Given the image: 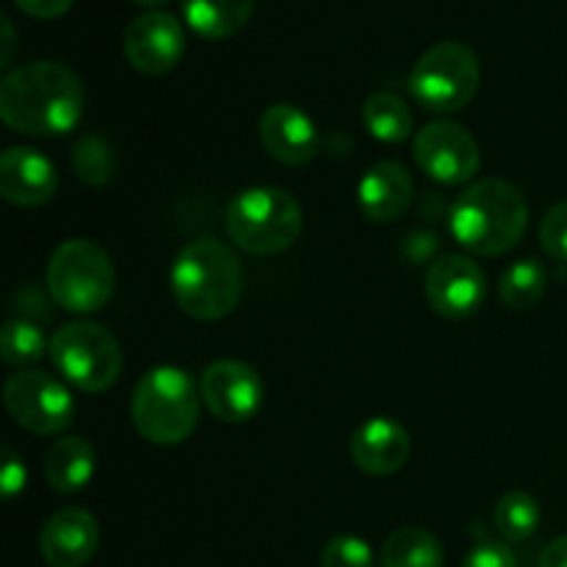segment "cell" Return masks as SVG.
Instances as JSON below:
<instances>
[{"label": "cell", "mask_w": 567, "mask_h": 567, "mask_svg": "<svg viewBox=\"0 0 567 567\" xmlns=\"http://www.w3.org/2000/svg\"><path fill=\"white\" fill-rule=\"evenodd\" d=\"M86 92L61 61H31L0 81V116L25 136H64L81 122Z\"/></svg>", "instance_id": "cell-1"}, {"label": "cell", "mask_w": 567, "mask_h": 567, "mask_svg": "<svg viewBox=\"0 0 567 567\" xmlns=\"http://www.w3.org/2000/svg\"><path fill=\"white\" fill-rule=\"evenodd\" d=\"M526 227H529L526 197L502 177L471 183L449 210V230L454 241L468 252L487 255V258L518 247Z\"/></svg>", "instance_id": "cell-2"}, {"label": "cell", "mask_w": 567, "mask_h": 567, "mask_svg": "<svg viewBox=\"0 0 567 567\" xmlns=\"http://www.w3.org/2000/svg\"><path fill=\"white\" fill-rule=\"evenodd\" d=\"M169 286L183 313L197 321H219L241 302L244 269L227 244L197 238L177 252Z\"/></svg>", "instance_id": "cell-3"}, {"label": "cell", "mask_w": 567, "mask_h": 567, "mask_svg": "<svg viewBox=\"0 0 567 567\" xmlns=\"http://www.w3.org/2000/svg\"><path fill=\"white\" fill-rule=\"evenodd\" d=\"M133 426L155 446H177L197 430V382L186 369L158 365L138 380L131 399Z\"/></svg>", "instance_id": "cell-4"}, {"label": "cell", "mask_w": 567, "mask_h": 567, "mask_svg": "<svg viewBox=\"0 0 567 567\" xmlns=\"http://www.w3.org/2000/svg\"><path fill=\"white\" fill-rule=\"evenodd\" d=\"M227 236L249 255H280L302 236L305 216L297 197L277 186L236 194L225 214Z\"/></svg>", "instance_id": "cell-5"}, {"label": "cell", "mask_w": 567, "mask_h": 567, "mask_svg": "<svg viewBox=\"0 0 567 567\" xmlns=\"http://www.w3.org/2000/svg\"><path fill=\"white\" fill-rule=\"evenodd\" d=\"M111 255L89 238H72L53 252L48 264V291L70 313H97L114 297Z\"/></svg>", "instance_id": "cell-6"}, {"label": "cell", "mask_w": 567, "mask_h": 567, "mask_svg": "<svg viewBox=\"0 0 567 567\" xmlns=\"http://www.w3.org/2000/svg\"><path fill=\"white\" fill-rule=\"evenodd\" d=\"M50 358L59 374L83 393H103L120 380L122 349L97 321H70L50 338Z\"/></svg>", "instance_id": "cell-7"}, {"label": "cell", "mask_w": 567, "mask_h": 567, "mask_svg": "<svg viewBox=\"0 0 567 567\" xmlns=\"http://www.w3.org/2000/svg\"><path fill=\"white\" fill-rule=\"evenodd\" d=\"M482 66L474 48L465 42H437L415 61L410 92L432 114H452L474 100Z\"/></svg>", "instance_id": "cell-8"}, {"label": "cell", "mask_w": 567, "mask_h": 567, "mask_svg": "<svg viewBox=\"0 0 567 567\" xmlns=\"http://www.w3.org/2000/svg\"><path fill=\"white\" fill-rule=\"evenodd\" d=\"M3 402L11 419L33 435H61L75 419L72 393L55 377L22 369L6 380Z\"/></svg>", "instance_id": "cell-9"}, {"label": "cell", "mask_w": 567, "mask_h": 567, "mask_svg": "<svg viewBox=\"0 0 567 567\" xmlns=\"http://www.w3.org/2000/svg\"><path fill=\"white\" fill-rule=\"evenodd\" d=\"M413 158L426 177L443 186H463L480 172L482 153L476 138L457 122H430L415 133Z\"/></svg>", "instance_id": "cell-10"}, {"label": "cell", "mask_w": 567, "mask_h": 567, "mask_svg": "<svg viewBox=\"0 0 567 567\" xmlns=\"http://www.w3.org/2000/svg\"><path fill=\"white\" fill-rule=\"evenodd\" d=\"M205 408L225 424H244L264 408L266 388L258 371L241 360H216L199 380Z\"/></svg>", "instance_id": "cell-11"}, {"label": "cell", "mask_w": 567, "mask_h": 567, "mask_svg": "<svg viewBox=\"0 0 567 567\" xmlns=\"http://www.w3.org/2000/svg\"><path fill=\"white\" fill-rule=\"evenodd\" d=\"M424 293L430 308L443 319H468L485 302L487 277L465 255H443L426 271Z\"/></svg>", "instance_id": "cell-12"}, {"label": "cell", "mask_w": 567, "mask_h": 567, "mask_svg": "<svg viewBox=\"0 0 567 567\" xmlns=\"http://www.w3.org/2000/svg\"><path fill=\"white\" fill-rule=\"evenodd\" d=\"M122 48L133 70L144 75H164L183 59L186 33L175 14L164 9H150L125 28Z\"/></svg>", "instance_id": "cell-13"}, {"label": "cell", "mask_w": 567, "mask_h": 567, "mask_svg": "<svg viewBox=\"0 0 567 567\" xmlns=\"http://www.w3.org/2000/svg\"><path fill=\"white\" fill-rule=\"evenodd\" d=\"M258 136L266 153L286 166H305L319 153L316 122L291 103H275L260 114Z\"/></svg>", "instance_id": "cell-14"}, {"label": "cell", "mask_w": 567, "mask_h": 567, "mask_svg": "<svg viewBox=\"0 0 567 567\" xmlns=\"http://www.w3.org/2000/svg\"><path fill=\"white\" fill-rule=\"evenodd\" d=\"M100 546V526L89 509L64 507L48 518L39 535V554L50 567H83Z\"/></svg>", "instance_id": "cell-15"}, {"label": "cell", "mask_w": 567, "mask_h": 567, "mask_svg": "<svg viewBox=\"0 0 567 567\" xmlns=\"http://www.w3.org/2000/svg\"><path fill=\"white\" fill-rule=\"evenodd\" d=\"M59 188L53 161L33 147H9L0 155V194L20 208L44 205Z\"/></svg>", "instance_id": "cell-16"}, {"label": "cell", "mask_w": 567, "mask_h": 567, "mask_svg": "<svg viewBox=\"0 0 567 567\" xmlns=\"http://www.w3.org/2000/svg\"><path fill=\"white\" fill-rule=\"evenodd\" d=\"M354 465L371 476H391L408 463L410 435L399 421L377 415L354 430L349 443Z\"/></svg>", "instance_id": "cell-17"}, {"label": "cell", "mask_w": 567, "mask_h": 567, "mask_svg": "<svg viewBox=\"0 0 567 567\" xmlns=\"http://www.w3.org/2000/svg\"><path fill=\"white\" fill-rule=\"evenodd\" d=\"M413 203V177L399 161H377L358 186V205L377 225L399 219Z\"/></svg>", "instance_id": "cell-18"}, {"label": "cell", "mask_w": 567, "mask_h": 567, "mask_svg": "<svg viewBox=\"0 0 567 567\" xmlns=\"http://www.w3.org/2000/svg\"><path fill=\"white\" fill-rule=\"evenodd\" d=\"M94 465L97 454L86 437H59L44 457V480L55 493H78L92 482Z\"/></svg>", "instance_id": "cell-19"}, {"label": "cell", "mask_w": 567, "mask_h": 567, "mask_svg": "<svg viewBox=\"0 0 567 567\" xmlns=\"http://www.w3.org/2000/svg\"><path fill=\"white\" fill-rule=\"evenodd\" d=\"M183 20L203 39H230L255 11V0H181Z\"/></svg>", "instance_id": "cell-20"}, {"label": "cell", "mask_w": 567, "mask_h": 567, "mask_svg": "<svg viewBox=\"0 0 567 567\" xmlns=\"http://www.w3.org/2000/svg\"><path fill=\"white\" fill-rule=\"evenodd\" d=\"M363 125L382 144H402L413 136V111L399 94L374 92L363 103Z\"/></svg>", "instance_id": "cell-21"}, {"label": "cell", "mask_w": 567, "mask_h": 567, "mask_svg": "<svg viewBox=\"0 0 567 567\" xmlns=\"http://www.w3.org/2000/svg\"><path fill=\"white\" fill-rule=\"evenodd\" d=\"M382 567H443V546L432 532L419 526L396 529L380 551Z\"/></svg>", "instance_id": "cell-22"}, {"label": "cell", "mask_w": 567, "mask_h": 567, "mask_svg": "<svg viewBox=\"0 0 567 567\" xmlns=\"http://www.w3.org/2000/svg\"><path fill=\"white\" fill-rule=\"evenodd\" d=\"M546 288H548L546 266L535 258H526V260H515V264L504 271L498 293H502V302L507 305V308L529 310L540 302Z\"/></svg>", "instance_id": "cell-23"}, {"label": "cell", "mask_w": 567, "mask_h": 567, "mask_svg": "<svg viewBox=\"0 0 567 567\" xmlns=\"http://www.w3.org/2000/svg\"><path fill=\"white\" fill-rule=\"evenodd\" d=\"M493 524H496V532L507 543L529 540L537 532V526H540V504H537V498L532 493H507V496L498 498Z\"/></svg>", "instance_id": "cell-24"}, {"label": "cell", "mask_w": 567, "mask_h": 567, "mask_svg": "<svg viewBox=\"0 0 567 567\" xmlns=\"http://www.w3.org/2000/svg\"><path fill=\"white\" fill-rule=\"evenodd\" d=\"M44 352H50V341L37 324L25 319L6 321L3 332H0V358L6 363L25 369V365L42 360Z\"/></svg>", "instance_id": "cell-25"}, {"label": "cell", "mask_w": 567, "mask_h": 567, "mask_svg": "<svg viewBox=\"0 0 567 567\" xmlns=\"http://www.w3.org/2000/svg\"><path fill=\"white\" fill-rule=\"evenodd\" d=\"M72 166H75V175L83 183H89V186H105V183H111L116 169L114 150H111V144L100 133H89L72 150Z\"/></svg>", "instance_id": "cell-26"}, {"label": "cell", "mask_w": 567, "mask_h": 567, "mask_svg": "<svg viewBox=\"0 0 567 567\" xmlns=\"http://www.w3.org/2000/svg\"><path fill=\"white\" fill-rule=\"evenodd\" d=\"M321 567H374V551L363 537L338 535L321 551Z\"/></svg>", "instance_id": "cell-27"}, {"label": "cell", "mask_w": 567, "mask_h": 567, "mask_svg": "<svg viewBox=\"0 0 567 567\" xmlns=\"http://www.w3.org/2000/svg\"><path fill=\"white\" fill-rule=\"evenodd\" d=\"M540 244L554 260L567 264V199L557 203L540 221Z\"/></svg>", "instance_id": "cell-28"}, {"label": "cell", "mask_w": 567, "mask_h": 567, "mask_svg": "<svg viewBox=\"0 0 567 567\" xmlns=\"http://www.w3.org/2000/svg\"><path fill=\"white\" fill-rule=\"evenodd\" d=\"M463 567H518V563H515V554L509 551V546L487 540L471 548L468 557L463 559Z\"/></svg>", "instance_id": "cell-29"}, {"label": "cell", "mask_w": 567, "mask_h": 567, "mask_svg": "<svg viewBox=\"0 0 567 567\" xmlns=\"http://www.w3.org/2000/svg\"><path fill=\"white\" fill-rule=\"evenodd\" d=\"M25 465L17 457V452L11 446H3V463H0V493L6 498H14L17 493L25 491Z\"/></svg>", "instance_id": "cell-30"}, {"label": "cell", "mask_w": 567, "mask_h": 567, "mask_svg": "<svg viewBox=\"0 0 567 567\" xmlns=\"http://www.w3.org/2000/svg\"><path fill=\"white\" fill-rule=\"evenodd\" d=\"M25 14L39 17V20H53V17H61L64 11H70V6L75 0H14Z\"/></svg>", "instance_id": "cell-31"}, {"label": "cell", "mask_w": 567, "mask_h": 567, "mask_svg": "<svg viewBox=\"0 0 567 567\" xmlns=\"http://www.w3.org/2000/svg\"><path fill=\"white\" fill-rule=\"evenodd\" d=\"M540 567H567V535L557 537L543 548Z\"/></svg>", "instance_id": "cell-32"}, {"label": "cell", "mask_w": 567, "mask_h": 567, "mask_svg": "<svg viewBox=\"0 0 567 567\" xmlns=\"http://www.w3.org/2000/svg\"><path fill=\"white\" fill-rule=\"evenodd\" d=\"M3 37H6V48H3V66H9L11 61V50H14V28H11L9 17H3Z\"/></svg>", "instance_id": "cell-33"}, {"label": "cell", "mask_w": 567, "mask_h": 567, "mask_svg": "<svg viewBox=\"0 0 567 567\" xmlns=\"http://www.w3.org/2000/svg\"><path fill=\"white\" fill-rule=\"evenodd\" d=\"M133 3L147 6V11H150V9H161V6H166V3H169V0H133Z\"/></svg>", "instance_id": "cell-34"}]
</instances>
